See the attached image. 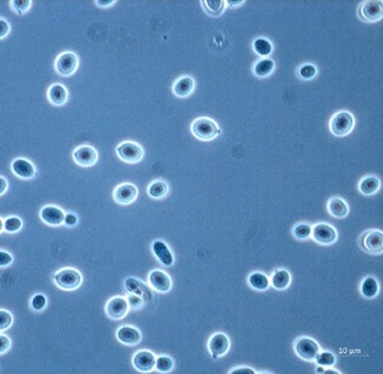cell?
Instances as JSON below:
<instances>
[{"mask_svg": "<svg viewBox=\"0 0 383 374\" xmlns=\"http://www.w3.org/2000/svg\"><path fill=\"white\" fill-rule=\"evenodd\" d=\"M194 136L202 140H211L221 134L217 124L209 118H198L192 124Z\"/></svg>", "mask_w": 383, "mask_h": 374, "instance_id": "cell-1", "label": "cell"}, {"mask_svg": "<svg viewBox=\"0 0 383 374\" xmlns=\"http://www.w3.org/2000/svg\"><path fill=\"white\" fill-rule=\"evenodd\" d=\"M354 125V118L348 111H340L333 116L330 122V130L337 136L348 135Z\"/></svg>", "mask_w": 383, "mask_h": 374, "instance_id": "cell-2", "label": "cell"}, {"mask_svg": "<svg viewBox=\"0 0 383 374\" xmlns=\"http://www.w3.org/2000/svg\"><path fill=\"white\" fill-rule=\"evenodd\" d=\"M81 274L74 269H63L58 271L54 275L55 283L66 290L77 288L81 283Z\"/></svg>", "mask_w": 383, "mask_h": 374, "instance_id": "cell-3", "label": "cell"}, {"mask_svg": "<svg viewBox=\"0 0 383 374\" xmlns=\"http://www.w3.org/2000/svg\"><path fill=\"white\" fill-rule=\"evenodd\" d=\"M359 14L361 19L369 23H375L382 20L383 15V1H365L360 6Z\"/></svg>", "mask_w": 383, "mask_h": 374, "instance_id": "cell-4", "label": "cell"}, {"mask_svg": "<svg viewBox=\"0 0 383 374\" xmlns=\"http://www.w3.org/2000/svg\"><path fill=\"white\" fill-rule=\"evenodd\" d=\"M294 349L299 357L306 361H313L320 351L318 344L309 338L299 339L295 342Z\"/></svg>", "mask_w": 383, "mask_h": 374, "instance_id": "cell-5", "label": "cell"}, {"mask_svg": "<svg viewBox=\"0 0 383 374\" xmlns=\"http://www.w3.org/2000/svg\"><path fill=\"white\" fill-rule=\"evenodd\" d=\"M77 57L72 52H65L59 55L55 61V69L59 75L68 76L77 70Z\"/></svg>", "mask_w": 383, "mask_h": 374, "instance_id": "cell-6", "label": "cell"}, {"mask_svg": "<svg viewBox=\"0 0 383 374\" xmlns=\"http://www.w3.org/2000/svg\"><path fill=\"white\" fill-rule=\"evenodd\" d=\"M313 238L321 245H331L337 240V231L327 224H318L312 228Z\"/></svg>", "mask_w": 383, "mask_h": 374, "instance_id": "cell-7", "label": "cell"}, {"mask_svg": "<svg viewBox=\"0 0 383 374\" xmlns=\"http://www.w3.org/2000/svg\"><path fill=\"white\" fill-rule=\"evenodd\" d=\"M116 153L118 157L127 163H137L141 160L143 152L139 145L133 142H124L120 144Z\"/></svg>", "mask_w": 383, "mask_h": 374, "instance_id": "cell-8", "label": "cell"}, {"mask_svg": "<svg viewBox=\"0 0 383 374\" xmlns=\"http://www.w3.org/2000/svg\"><path fill=\"white\" fill-rule=\"evenodd\" d=\"M133 365L141 373L151 372L156 365V357L149 351H139L134 356Z\"/></svg>", "mask_w": 383, "mask_h": 374, "instance_id": "cell-9", "label": "cell"}, {"mask_svg": "<svg viewBox=\"0 0 383 374\" xmlns=\"http://www.w3.org/2000/svg\"><path fill=\"white\" fill-rule=\"evenodd\" d=\"M105 309L107 315L110 318L114 320H119L127 314L129 303L124 298L115 297L107 303Z\"/></svg>", "mask_w": 383, "mask_h": 374, "instance_id": "cell-10", "label": "cell"}, {"mask_svg": "<svg viewBox=\"0 0 383 374\" xmlns=\"http://www.w3.org/2000/svg\"><path fill=\"white\" fill-rule=\"evenodd\" d=\"M73 158L77 165L81 167H91L97 162L98 154L96 150L90 146H80L73 153Z\"/></svg>", "mask_w": 383, "mask_h": 374, "instance_id": "cell-11", "label": "cell"}, {"mask_svg": "<svg viewBox=\"0 0 383 374\" xmlns=\"http://www.w3.org/2000/svg\"><path fill=\"white\" fill-rule=\"evenodd\" d=\"M363 246L371 253H381L383 249V234L380 230H371L363 238Z\"/></svg>", "mask_w": 383, "mask_h": 374, "instance_id": "cell-12", "label": "cell"}, {"mask_svg": "<svg viewBox=\"0 0 383 374\" xmlns=\"http://www.w3.org/2000/svg\"><path fill=\"white\" fill-rule=\"evenodd\" d=\"M230 348L229 338L225 334H216L209 340V350L213 359L225 355Z\"/></svg>", "mask_w": 383, "mask_h": 374, "instance_id": "cell-13", "label": "cell"}, {"mask_svg": "<svg viewBox=\"0 0 383 374\" xmlns=\"http://www.w3.org/2000/svg\"><path fill=\"white\" fill-rule=\"evenodd\" d=\"M149 282L157 291L166 293L172 288L171 277L160 270L152 271L149 274Z\"/></svg>", "mask_w": 383, "mask_h": 374, "instance_id": "cell-14", "label": "cell"}, {"mask_svg": "<svg viewBox=\"0 0 383 374\" xmlns=\"http://www.w3.org/2000/svg\"><path fill=\"white\" fill-rule=\"evenodd\" d=\"M40 216L42 220L50 225H60L65 221L63 211L55 206H46L42 209Z\"/></svg>", "mask_w": 383, "mask_h": 374, "instance_id": "cell-15", "label": "cell"}, {"mask_svg": "<svg viewBox=\"0 0 383 374\" xmlns=\"http://www.w3.org/2000/svg\"><path fill=\"white\" fill-rule=\"evenodd\" d=\"M138 196L137 188L132 184H123L114 192V200L120 204H130Z\"/></svg>", "mask_w": 383, "mask_h": 374, "instance_id": "cell-16", "label": "cell"}, {"mask_svg": "<svg viewBox=\"0 0 383 374\" xmlns=\"http://www.w3.org/2000/svg\"><path fill=\"white\" fill-rule=\"evenodd\" d=\"M117 339L124 344L127 345H136L139 343L141 340V335L139 331L137 329L130 327V326H123L117 331Z\"/></svg>", "mask_w": 383, "mask_h": 374, "instance_id": "cell-17", "label": "cell"}, {"mask_svg": "<svg viewBox=\"0 0 383 374\" xmlns=\"http://www.w3.org/2000/svg\"><path fill=\"white\" fill-rule=\"evenodd\" d=\"M12 170L15 174L23 179H31L35 175V168L25 159L15 160L12 163Z\"/></svg>", "mask_w": 383, "mask_h": 374, "instance_id": "cell-18", "label": "cell"}, {"mask_svg": "<svg viewBox=\"0 0 383 374\" xmlns=\"http://www.w3.org/2000/svg\"><path fill=\"white\" fill-rule=\"evenodd\" d=\"M152 249L158 259L165 266H172L174 264V255L165 242L163 241L154 242Z\"/></svg>", "mask_w": 383, "mask_h": 374, "instance_id": "cell-19", "label": "cell"}, {"mask_svg": "<svg viewBox=\"0 0 383 374\" xmlns=\"http://www.w3.org/2000/svg\"><path fill=\"white\" fill-rule=\"evenodd\" d=\"M194 79L190 76H184L178 79L174 85V92L178 97H187L194 90Z\"/></svg>", "mask_w": 383, "mask_h": 374, "instance_id": "cell-20", "label": "cell"}, {"mask_svg": "<svg viewBox=\"0 0 383 374\" xmlns=\"http://www.w3.org/2000/svg\"><path fill=\"white\" fill-rule=\"evenodd\" d=\"M328 211L333 217L337 219H343L348 214V206L346 201L338 198H334L328 202Z\"/></svg>", "mask_w": 383, "mask_h": 374, "instance_id": "cell-21", "label": "cell"}, {"mask_svg": "<svg viewBox=\"0 0 383 374\" xmlns=\"http://www.w3.org/2000/svg\"><path fill=\"white\" fill-rule=\"evenodd\" d=\"M48 96L51 103H53L54 105H62L67 101L68 93L63 85L54 84L50 88Z\"/></svg>", "mask_w": 383, "mask_h": 374, "instance_id": "cell-22", "label": "cell"}, {"mask_svg": "<svg viewBox=\"0 0 383 374\" xmlns=\"http://www.w3.org/2000/svg\"><path fill=\"white\" fill-rule=\"evenodd\" d=\"M381 186L379 178L375 176H369L364 178L359 184V191L365 196H372L376 194Z\"/></svg>", "mask_w": 383, "mask_h": 374, "instance_id": "cell-23", "label": "cell"}, {"mask_svg": "<svg viewBox=\"0 0 383 374\" xmlns=\"http://www.w3.org/2000/svg\"><path fill=\"white\" fill-rule=\"evenodd\" d=\"M290 274L286 270H276L271 277V283L278 290L286 289L290 284Z\"/></svg>", "mask_w": 383, "mask_h": 374, "instance_id": "cell-24", "label": "cell"}, {"mask_svg": "<svg viewBox=\"0 0 383 374\" xmlns=\"http://www.w3.org/2000/svg\"><path fill=\"white\" fill-rule=\"evenodd\" d=\"M379 282L375 277L368 276L363 280L361 285V292L366 298L372 299L376 297L379 293Z\"/></svg>", "mask_w": 383, "mask_h": 374, "instance_id": "cell-25", "label": "cell"}, {"mask_svg": "<svg viewBox=\"0 0 383 374\" xmlns=\"http://www.w3.org/2000/svg\"><path fill=\"white\" fill-rule=\"evenodd\" d=\"M274 67H275V63L272 59L264 58V59L259 60L255 64L254 73H255V75H257L259 77H263V76L270 75L272 73Z\"/></svg>", "mask_w": 383, "mask_h": 374, "instance_id": "cell-26", "label": "cell"}, {"mask_svg": "<svg viewBox=\"0 0 383 374\" xmlns=\"http://www.w3.org/2000/svg\"><path fill=\"white\" fill-rule=\"evenodd\" d=\"M249 282L253 288L259 291H264L269 287V279L262 273L255 272L250 275Z\"/></svg>", "mask_w": 383, "mask_h": 374, "instance_id": "cell-27", "label": "cell"}, {"mask_svg": "<svg viewBox=\"0 0 383 374\" xmlns=\"http://www.w3.org/2000/svg\"><path fill=\"white\" fill-rule=\"evenodd\" d=\"M169 192V186L164 181H156L148 188V195L153 199H163Z\"/></svg>", "mask_w": 383, "mask_h": 374, "instance_id": "cell-28", "label": "cell"}, {"mask_svg": "<svg viewBox=\"0 0 383 374\" xmlns=\"http://www.w3.org/2000/svg\"><path fill=\"white\" fill-rule=\"evenodd\" d=\"M206 11L211 16H219L224 11L226 1L224 0H205L203 1Z\"/></svg>", "mask_w": 383, "mask_h": 374, "instance_id": "cell-29", "label": "cell"}, {"mask_svg": "<svg viewBox=\"0 0 383 374\" xmlns=\"http://www.w3.org/2000/svg\"><path fill=\"white\" fill-rule=\"evenodd\" d=\"M254 50L258 55L268 56L272 52V44L264 38H258L254 42Z\"/></svg>", "mask_w": 383, "mask_h": 374, "instance_id": "cell-30", "label": "cell"}, {"mask_svg": "<svg viewBox=\"0 0 383 374\" xmlns=\"http://www.w3.org/2000/svg\"><path fill=\"white\" fill-rule=\"evenodd\" d=\"M155 368L160 373H169L174 368V362L170 357L160 356L156 358Z\"/></svg>", "mask_w": 383, "mask_h": 374, "instance_id": "cell-31", "label": "cell"}, {"mask_svg": "<svg viewBox=\"0 0 383 374\" xmlns=\"http://www.w3.org/2000/svg\"><path fill=\"white\" fill-rule=\"evenodd\" d=\"M315 362L318 366L321 367H332L336 362V358L331 352L324 351L321 353H318L315 357Z\"/></svg>", "mask_w": 383, "mask_h": 374, "instance_id": "cell-32", "label": "cell"}, {"mask_svg": "<svg viewBox=\"0 0 383 374\" xmlns=\"http://www.w3.org/2000/svg\"><path fill=\"white\" fill-rule=\"evenodd\" d=\"M293 234L297 239L305 240L312 236V227L307 224L296 225L293 229Z\"/></svg>", "mask_w": 383, "mask_h": 374, "instance_id": "cell-33", "label": "cell"}, {"mask_svg": "<svg viewBox=\"0 0 383 374\" xmlns=\"http://www.w3.org/2000/svg\"><path fill=\"white\" fill-rule=\"evenodd\" d=\"M22 225H23L22 221L17 217L8 218L4 222V228L9 233H15L19 231L22 228Z\"/></svg>", "mask_w": 383, "mask_h": 374, "instance_id": "cell-34", "label": "cell"}, {"mask_svg": "<svg viewBox=\"0 0 383 374\" xmlns=\"http://www.w3.org/2000/svg\"><path fill=\"white\" fill-rule=\"evenodd\" d=\"M11 4L14 8V11L17 14L22 15L26 12L27 9L30 7L31 1L30 0H13V1H11Z\"/></svg>", "mask_w": 383, "mask_h": 374, "instance_id": "cell-35", "label": "cell"}, {"mask_svg": "<svg viewBox=\"0 0 383 374\" xmlns=\"http://www.w3.org/2000/svg\"><path fill=\"white\" fill-rule=\"evenodd\" d=\"M316 74V69L312 64H305L299 69V75L304 79H311Z\"/></svg>", "mask_w": 383, "mask_h": 374, "instance_id": "cell-36", "label": "cell"}, {"mask_svg": "<svg viewBox=\"0 0 383 374\" xmlns=\"http://www.w3.org/2000/svg\"><path fill=\"white\" fill-rule=\"evenodd\" d=\"M46 305H47V299L42 294L35 295L31 300V306H32L33 309H35L37 311L42 310L46 306Z\"/></svg>", "mask_w": 383, "mask_h": 374, "instance_id": "cell-37", "label": "cell"}, {"mask_svg": "<svg viewBox=\"0 0 383 374\" xmlns=\"http://www.w3.org/2000/svg\"><path fill=\"white\" fill-rule=\"evenodd\" d=\"M13 322V317L10 312L1 309L0 310V329L3 331L8 329Z\"/></svg>", "mask_w": 383, "mask_h": 374, "instance_id": "cell-38", "label": "cell"}, {"mask_svg": "<svg viewBox=\"0 0 383 374\" xmlns=\"http://www.w3.org/2000/svg\"><path fill=\"white\" fill-rule=\"evenodd\" d=\"M128 301H129L130 306H131L132 307H134V308L140 307V306H142V304H143V300H142V298H141L140 296H139V295H136V294H133V295L129 296Z\"/></svg>", "mask_w": 383, "mask_h": 374, "instance_id": "cell-39", "label": "cell"}, {"mask_svg": "<svg viewBox=\"0 0 383 374\" xmlns=\"http://www.w3.org/2000/svg\"><path fill=\"white\" fill-rule=\"evenodd\" d=\"M13 261V257L11 256V254H9L8 252H5V251H0V265L1 267H5V266H8L9 264H11Z\"/></svg>", "mask_w": 383, "mask_h": 374, "instance_id": "cell-40", "label": "cell"}, {"mask_svg": "<svg viewBox=\"0 0 383 374\" xmlns=\"http://www.w3.org/2000/svg\"><path fill=\"white\" fill-rule=\"evenodd\" d=\"M0 342H1L0 343V352H1V354H3L10 347V340L6 336L1 335L0 336Z\"/></svg>", "mask_w": 383, "mask_h": 374, "instance_id": "cell-41", "label": "cell"}, {"mask_svg": "<svg viewBox=\"0 0 383 374\" xmlns=\"http://www.w3.org/2000/svg\"><path fill=\"white\" fill-rule=\"evenodd\" d=\"M10 31V26L8 25V23L6 21H4L3 19H1L0 21V37L3 38L4 36H6Z\"/></svg>", "mask_w": 383, "mask_h": 374, "instance_id": "cell-42", "label": "cell"}, {"mask_svg": "<svg viewBox=\"0 0 383 374\" xmlns=\"http://www.w3.org/2000/svg\"><path fill=\"white\" fill-rule=\"evenodd\" d=\"M77 217L73 214H68L66 217H65V221L64 223L67 225H70V226H73V225L77 224Z\"/></svg>", "mask_w": 383, "mask_h": 374, "instance_id": "cell-43", "label": "cell"}, {"mask_svg": "<svg viewBox=\"0 0 383 374\" xmlns=\"http://www.w3.org/2000/svg\"><path fill=\"white\" fill-rule=\"evenodd\" d=\"M231 374H255V371H253L250 368H241V369H236L232 372H230Z\"/></svg>", "mask_w": 383, "mask_h": 374, "instance_id": "cell-44", "label": "cell"}, {"mask_svg": "<svg viewBox=\"0 0 383 374\" xmlns=\"http://www.w3.org/2000/svg\"><path fill=\"white\" fill-rule=\"evenodd\" d=\"M7 187H8V183H7V181L3 178V177H1L0 178V194L1 195H3L4 194V192L7 190Z\"/></svg>", "mask_w": 383, "mask_h": 374, "instance_id": "cell-45", "label": "cell"}, {"mask_svg": "<svg viewBox=\"0 0 383 374\" xmlns=\"http://www.w3.org/2000/svg\"><path fill=\"white\" fill-rule=\"evenodd\" d=\"M115 1L113 0H107V1H102V0H97L96 3L101 6V7H106V6H109V5H112Z\"/></svg>", "mask_w": 383, "mask_h": 374, "instance_id": "cell-46", "label": "cell"}, {"mask_svg": "<svg viewBox=\"0 0 383 374\" xmlns=\"http://www.w3.org/2000/svg\"><path fill=\"white\" fill-rule=\"evenodd\" d=\"M227 2H228V4L230 5V7H233V6H238V5L242 4L244 1H243V0H239V1H231V0H229V1H227Z\"/></svg>", "mask_w": 383, "mask_h": 374, "instance_id": "cell-47", "label": "cell"}, {"mask_svg": "<svg viewBox=\"0 0 383 374\" xmlns=\"http://www.w3.org/2000/svg\"><path fill=\"white\" fill-rule=\"evenodd\" d=\"M324 369H323V367H321V366H318V368L316 369V373L317 374H323L324 373Z\"/></svg>", "mask_w": 383, "mask_h": 374, "instance_id": "cell-48", "label": "cell"}, {"mask_svg": "<svg viewBox=\"0 0 383 374\" xmlns=\"http://www.w3.org/2000/svg\"><path fill=\"white\" fill-rule=\"evenodd\" d=\"M323 374H339L338 372H336V371H333V370H327V371H324V373Z\"/></svg>", "mask_w": 383, "mask_h": 374, "instance_id": "cell-49", "label": "cell"}, {"mask_svg": "<svg viewBox=\"0 0 383 374\" xmlns=\"http://www.w3.org/2000/svg\"><path fill=\"white\" fill-rule=\"evenodd\" d=\"M0 225H1V226H0V230L2 231V229H3V227H4V223H3L2 220H1V222H0Z\"/></svg>", "mask_w": 383, "mask_h": 374, "instance_id": "cell-50", "label": "cell"}]
</instances>
